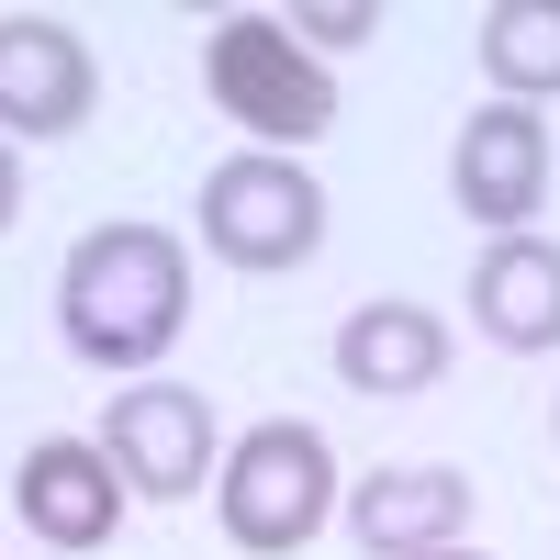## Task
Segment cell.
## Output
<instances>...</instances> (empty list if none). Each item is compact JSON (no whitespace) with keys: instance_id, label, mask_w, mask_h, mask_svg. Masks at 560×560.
Returning <instances> with one entry per match:
<instances>
[{"instance_id":"cell-1","label":"cell","mask_w":560,"mask_h":560,"mask_svg":"<svg viewBox=\"0 0 560 560\" xmlns=\"http://www.w3.org/2000/svg\"><path fill=\"white\" fill-rule=\"evenodd\" d=\"M191 325V247L168 224H90L57 269V337L90 370H158Z\"/></svg>"},{"instance_id":"cell-2","label":"cell","mask_w":560,"mask_h":560,"mask_svg":"<svg viewBox=\"0 0 560 560\" xmlns=\"http://www.w3.org/2000/svg\"><path fill=\"white\" fill-rule=\"evenodd\" d=\"M202 90H213V113L247 124L269 158H292V147H314V135L337 124V68H325L280 12L213 23V45H202Z\"/></svg>"},{"instance_id":"cell-3","label":"cell","mask_w":560,"mask_h":560,"mask_svg":"<svg viewBox=\"0 0 560 560\" xmlns=\"http://www.w3.org/2000/svg\"><path fill=\"white\" fill-rule=\"evenodd\" d=\"M213 516H224L236 549L292 560L325 516H337V448H325V427H303V415L247 427L236 448H224V471H213Z\"/></svg>"},{"instance_id":"cell-4","label":"cell","mask_w":560,"mask_h":560,"mask_svg":"<svg viewBox=\"0 0 560 560\" xmlns=\"http://www.w3.org/2000/svg\"><path fill=\"white\" fill-rule=\"evenodd\" d=\"M202 247L224 258V269H303L314 247H325V191H314V168L303 158H269V147H247V158H224L213 179H202Z\"/></svg>"},{"instance_id":"cell-5","label":"cell","mask_w":560,"mask_h":560,"mask_svg":"<svg viewBox=\"0 0 560 560\" xmlns=\"http://www.w3.org/2000/svg\"><path fill=\"white\" fill-rule=\"evenodd\" d=\"M102 459L124 471V493L191 504V493L224 471V459H213V404L179 393V382H135V393H113V415H102Z\"/></svg>"},{"instance_id":"cell-6","label":"cell","mask_w":560,"mask_h":560,"mask_svg":"<svg viewBox=\"0 0 560 560\" xmlns=\"http://www.w3.org/2000/svg\"><path fill=\"white\" fill-rule=\"evenodd\" d=\"M448 202L493 236H527V213L549 202V124L527 102H482L448 147Z\"/></svg>"},{"instance_id":"cell-7","label":"cell","mask_w":560,"mask_h":560,"mask_svg":"<svg viewBox=\"0 0 560 560\" xmlns=\"http://www.w3.org/2000/svg\"><path fill=\"white\" fill-rule=\"evenodd\" d=\"M102 79L57 12H0V135H79Z\"/></svg>"},{"instance_id":"cell-8","label":"cell","mask_w":560,"mask_h":560,"mask_svg":"<svg viewBox=\"0 0 560 560\" xmlns=\"http://www.w3.org/2000/svg\"><path fill=\"white\" fill-rule=\"evenodd\" d=\"M12 504L45 549H102L124 527V471L102 459V438H45V448H23Z\"/></svg>"},{"instance_id":"cell-9","label":"cell","mask_w":560,"mask_h":560,"mask_svg":"<svg viewBox=\"0 0 560 560\" xmlns=\"http://www.w3.org/2000/svg\"><path fill=\"white\" fill-rule=\"evenodd\" d=\"M448 370V325L427 303H359L337 325V382L370 393V404H404V393H438Z\"/></svg>"},{"instance_id":"cell-10","label":"cell","mask_w":560,"mask_h":560,"mask_svg":"<svg viewBox=\"0 0 560 560\" xmlns=\"http://www.w3.org/2000/svg\"><path fill=\"white\" fill-rule=\"evenodd\" d=\"M348 527L370 560H415V549H448L459 527H471V482L438 471V459H415V471H370L348 493Z\"/></svg>"},{"instance_id":"cell-11","label":"cell","mask_w":560,"mask_h":560,"mask_svg":"<svg viewBox=\"0 0 560 560\" xmlns=\"http://www.w3.org/2000/svg\"><path fill=\"white\" fill-rule=\"evenodd\" d=\"M471 325L493 348H560V247L549 236H493L471 269Z\"/></svg>"},{"instance_id":"cell-12","label":"cell","mask_w":560,"mask_h":560,"mask_svg":"<svg viewBox=\"0 0 560 560\" xmlns=\"http://www.w3.org/2000/svg\"><path fill=\"white\" fill-rule=\"evenodd\" d=\"M482 68H493L504 102L538 113L560 90V0H493V12H482Z\"/></svg>"},{"instance_id":"cell-13","label":"cell","mask_w":560,"mask_h":560,"mask_svg":"<svg viewBox=\"0 0 560 560\" xmlns=\"http://www.w3.org/2000/svg\"><path fill=\"white\" fill-rule=\"evenodd\" d=\"M292 34H314V45H359V34H382V12H370V0H314V12H292Z\"/></svg>"},{"instance_id":"cell-14","label":"cell","mask_w":560,"mask_h":560,"mask_svg":"<svg viewBox=\"0 0 560 560\" xmlns=\"http://www.w3.org/2000/svg\"><path fill=\"white\" fill-rule=\"evenodd\" d=\"M23 213V168H12V135H0V224Z\"/></svg>"},{"instance_id":"cell-15","label":"cell","mask_w":560,"mask_h":560,"mask_svg":"<svg viewBox=\"0 0 560 560\" xmlns=\"http://www.w3.org/2000/svg\"><path fill=\"white\" fill-rule=\"evenodd\" d=\"M415 560H482V549H459V538H448V549H415Z\"/></svg>"}]
</instances>
